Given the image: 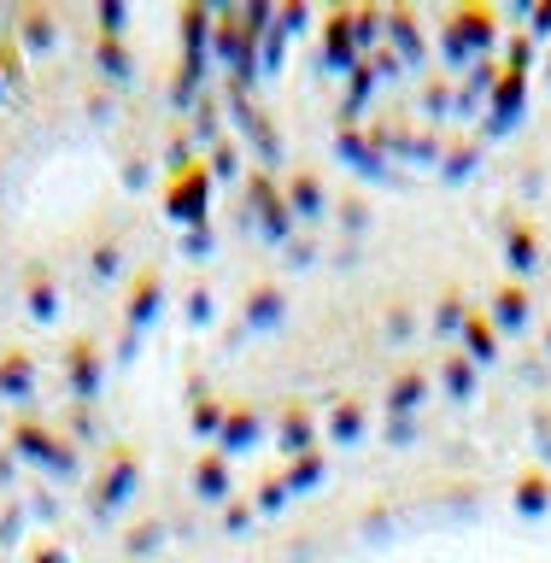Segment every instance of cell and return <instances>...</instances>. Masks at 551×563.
Returning <instances> with one entry per match:
<instances>
[{
    "instance_id": "1",
    "label": "cell",
    "mask_w": 551,
    "mask_h": 563,
    "mask_svg": "<svg viewBox=\"0 0 551 563\" xmlns=\"http://www.w3.org/2000/svg\"><path fill=\"white\" fill-rule=\"evenodd\" d=\"M499 317H505L510 329H517L522 317H528V299H522V288H505V294H499Z\"/></svg>"
}]
</instances>
